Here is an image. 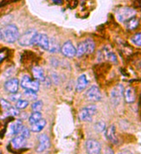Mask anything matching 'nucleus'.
<instances>
[{
  "mask_svg": "<svg viewBox=\"0 0 141 154\" xmlns=\"http://www.w3.org/2000/svg\"><path fill=\"white\" fill-rule=\"evenodd\" d=\"M85 54H87V49H86V44L85 42H81L78 44L77 49H76V56L78 57H81Z\"/></svg>",
  "mask_w": 141,
  "mask_h": 154,
  "instance_id": "obj_24",
  "label": "nucleus"
},
{
  "mask_svg": "<svg viewBox=\"0 0 141 154\" xmlns=\"http://www.w3.org/2000/svg\"><path fill=\"white\" fill-rule=\"evenodd\" d=\"M36 35H37V31L35 29H29L28 30H26L23 35H20L17 42L19 43V45H21L23 47L33 45Z\"/></svg>",
  "mask_w": 141,
  "mask_h": 154,
  "instance_id": "obj_2",
  "label": "nucleus"
},
{
  "mask_svg": "<svg viewBox=\"0 0 141 154\" xmlns=\"http://www.w3.org/2000/svg\"><path fill=\"white\" fill-rule=\"evenodd\" d=\"M88 81L87 79V76L85 75H81L78 77L77 84H76V91L81 92L84 90L85 88L87 87Z\"/></svg>",
  "mask_w": 141,
  "mask_h": 154,
  "instance_id": "obj_18",
  "label": "nucleus"
},
{
  "mask_svg": "<svg viewBox=\"0 0 141 154\" xmlns=\"http://www.w3.org/2000/svg\"><path fill=\"white\" fill-rule=\"evenodd\" d=\"M52 2L54 4H56V5H60L63 4V0H52Z\"/></svg>",
  "mask_w": 141,
  "mask_h": 154,
  "instance_id": "obj_37",
  "label": "nucleus"
},
{
  "mask_svg": "<svg viewBox=\"0 0 141 154\" xmlns=\"http://www.w3.org/2000/svg\"><path fill=\"white\" fill-rule=\"evenodd\" d=\"M29 105L28 100H19L18 101H17V104H16V107L17 109H24L26 108Z\"/></svg>",
  "mask_w": 141,
  "mask_h": 154,
  "instance_id": "obj_29",
  "label": "nucleus"
},
{
  "mask_svg": "<svg viewBox=\"0 0 141 154\" xmlns=\"http://www.w3.org/2000/svg\"><path fill=\"white\" fill-rule=\"evenodd\" d=\"M26 142H27V139H25L22 135H17L11 140V144L14 149H21L23 146H25Z\"/></svg>",
  "mask_w": 141,
  "mask_h": 154,
  "instance_id": "obj_13",
  "label": "nucleus"
},
{
  "mask_svg": "<svg viewBox=\"0 0 141 154\" xmlns=\"http://www.w3.org/2000/svg\"><path fill=\"white\" fill-rule=\"evenodd\" d=\"M86 97L87 100L89 101H100L101 100V94L100 91V88L97 86H92L90 88L87 89L86 92Z\"/></svg>",
  "mask_w": 141,
  "mask_h": 154,
  "instance_id": "obj_8",
  "label": "nucleus"
},
{
  "mask_svg": "<svg viewBox=\"0 0 141 154\" xmlns=\"http://www.w3.org/2000/svg\"><path fill=\"white\" fill-rule=\"evenodd\" d=\"M2 38L5 42L13 43L18 41L20 37V33L17 27L15 24H8L5 27L2 29Z\"/></svg>",
  "mask_w": 141,
  "mask_h": 154,
  "instance_id": "obj_1",
  "label": "nucleus"
},
{
  "mask_svg": "<svg viewBox=\"0 0 141 154\" xmlns=\"http://www.w3.org/2000/svg\"><path fill=\"white\" fill-rule=\"evenodd\" d=\"M45 126H46V120L44 119H41L39 121H37V122L31 125L30 130L33 133H39L45 127Z\"/></svg>",
  "mask_w": 141,
  "mask_h": 154,
  "instance_id": "obj_19",
  "label": "nucleus"
},
{
  "mask_svg": "<svg viewBox=\"0 0 141 154\" xmlns=\"http://www.w3.org/2000/svg\"><path fill=\"white\" fill-rule=\"evenodd\" d=\"M59 50H61V48L59 46V43L54 38L50 39V47H49V51L50 53H57Z\"/></svg>",
  "mask_w": 141,
  "mask_h": 154,
  "instance_id": "obj_22",
  "label": "nucleus"
},
{
  "mask_svg": "<svg viewBox=\"0 0 141 154\" xmlns=\"http://www.w3.org/2000/svg\"><path fill=\"white\" fill-rule=\"evenodd\" d=\"M85 44H86V49H87V54H92L94 51V48H95V43L94 42L88 38L85 41Z\"/></svg>",
  "mask_w": 141,
  "mask_h": 154,
  "instance_id": "obj_23",
  "label": "nucleus"
},
{
  "mask_svg": "<svg viewBox=\"0 0 141 154\" xmlns=\"http://www.w3.org/2000/svg\"><path fill=\"white\" fill-rule=\"evenodd\" d=\"M42 119V113L40 112H34L29 118V122L32 125L35 122L39 121L40 119Z\"/></svg>",
  "mask_w": 141,
  "mask_h": 154,
  "instance_id": "obj_25",
  "label": "nucleus"
},
{
  "mask_svg": "<svg viewBox=\"0 0 141 154\" xmlns=\"http://www.w3.org/2000/svg\"><path fill=\"white\" fill-rule=\"evenodd\" d=\"M103 54L106 56V60H108L111 63H117V56L115 55V53L113 52L112 49L105 48L103 50Z\"/></svg>",
  "mask_w": 141,
  "mask_h": 154,
  "instance_id": "obj_20",
  "label": "nucleus"
},
{
  "mask_svg": "<svg viewBox=\"0 0 141 154\" xmlns=\"http://www.w3.org/2000/svg\"><path fill=\"white\" fill-rule=\"evenodd\" d=\"M0 104L2 106V107L5 109V110H8L10 107H11V103L6 100H5V99H1L0 100Z\"/></svg>",
  "mask_w": 141,
  "mask_h": 154,
  "instance_id": "obj_32",
  "label": "nucleus"
},
{
  "mask_svg": "<svg viewBox=\"0 0 141 154\" xmlns=\"http://www.w3.org/2000/svg\"><path fill=\"white\" fill-rule=\"evenodd\" d=\"M34 44L41 47L44 50H49L50 47V38L48 37V35L43 33H37V35L35 36Z\"/></svg>",
  "mask_w": 141,
  "mask_h": 154,
  "instance_id": "obj_9",
  "label": "nucleus"
},
{
  "mask_svg": "<svg viewBox=\"0 0 141 154\" xmlns=\"http://www.w3.org/2000/svg\"><path fill=\"white\" fill-rule=\"evenodd\" d=\"M21 98V94L18 93H15V94H11L10 95V100L11 101H18Z\"/></svg>",
  "mask_w": 141,
  "mask_h": 154,
  "instance_id": "obj_34",
  "label": "nucleus"
},
{
  "mask_svg": "<svg viewBox=\"0 0 141 154\" xmlns=\"http://www.w3.org/2000/svg\"><path fill=\"white\" fill-rule=\"evenodd\" d=\"M139 19H138L136 17H132L131 19H129L128 21L126 22V26H127V28L128 29H130V30L135 29L139 26Z\"/></svg>",
  "mask_w": 141,
  "mask_h": 154,
  "instance_id": "obj_21",
  "label": "nucleus"
},
{
  "mask_svg": "<svg viewBox=\"0 0 141 154\" xmlns=\"http://www.w3.org/2000/svg\"><path fill=\"white\" fill-rule=\"evenodd\" d=\"M87 154H101V145L96 140H87L85 143Z\"/></svg>",
  "mask_w": 141,
  "mask_h": 154,
  "instance_id": "obj_7",
  "label": "nucleus"
},
{
  "mask_svg": "<svg viewBox=\"0 0 141 154\" xmlns=\"http://www.w3.org/2000/svg\"><path fill=\"white\" fill-rule=\"evenodd\" d=\"M61 52L64 56L69 58H72L76 56V49L75 48L74 44L70 41L64 42L63 46L61 47Z\"/></svg>",
  "mask_w": 141,
  "mask_h": 154,
  "instance_id": "obj_10",
  "label": "nucleus"
},
{
  "mask_svg": "<svg viewBox=\"0 0 141 154\" xmlns=\"http://www.w3.org/2000/svg\"><path fill=\"white\" fill-rule=\"evenodd\" d=\"M19 88V81L17 78H11L5 83V88L10 94L17 93Z\"/></svg>",
  "mask_w": 141,
  "mask_h": 154,
  "instance_id": "obj_12",
  "label": "nucleus"
},
{
  "mask_svg": "<svg viewBox=\"0 0 141 154\" xmlns=\"http://www.w3.org/2000/svg\"><path fill=\"white\" fill-rule=\"evenodd\" d=\"M42 106H43V103L42 100H36L31 105V108L34 112H40L42 110Z\"/></svg>",
  "mask_w": 141,
  "mask_h": 154,
  "instance_id": "obj_27",
  "label": "nucleus"
},
{
  "mask_svg": "<svg viewBox=\"0 0 141 154\" xmlns=\"http://www.w3.org/2000/svg\"><path fill=\"white\" fill-rule=\"evenodd\" d=\"M96 106L91 105L82 108L79 112V118L82 121H92V117L96 112Z\"/></svg>",
  "mask_w": 141,
  "mask_h": 154,
  "instance_id": "obj_6",
  "label": "nucleus"
},
{
  "mask_svg": "<svg viewBox=\"0 0 141 154\" xmlns=\"http://www.w3.org/2000/svg\"><path fill=\"white\" fill-rule=\"evenodd\" d=\"M6 113L10 116H17L19 114V111L17 107H10L8 110H6Z\"/></svg>",
  "mask_w": 141,
  "mask_h": 154,
  "instance_id": "obj_31",
  "label": "nucleus"
},
{
  "mask_svg": "<svg viewBox=\"0 0 141 154\" xmlns=\"http://www.w3.org/2000/svg\"><path fill=\"white\" fill-rule=\"evenodd\" d=\"M136 15V11L133 8L121 7L119 8L116 11V17L118 21L120 23L127 22L132 17H134Z\"/></svg>",
  "mask_w": 141,
  "mask_h": 154,
  "instance_id": "obj_3",
  "label": "nucleus"
},
{
  "mask_svg": "<svg viewBox=\"0 0 141 154\" xmlns=\"http://www.w3.org/2000/svg\"><path fill=\"white\" fill-rule=\"evenodd\" d=\"M6 56H7V52H6V50H1V51H0V63H1L3 60H5V59Z\"/></svg>",
  "mask_w": 141,
  "mask_h": 154,
  "instance_id": "obj_35",
  "label": "nucleus"
},
{
  "mask_svg": "<svg viewBox=\"0 0 141 154\" xmlns=\"http://www.w3.org/2000/svg\"><path fill=\"white\" fill-rule=\"evenodd\" d=\"M131 41H132V42H133V44H135V45H137V46H139V47H141V32L135 34V35L132 37Z\"/></svg>",
  "mask_w": 141,
  "mask_h": 154,
  "instance_id": "obj_28",
  "label": "nucleus"
},
{
  "mask_svg": "<svg viewBox=\"0 0 141 154\" xmlns=\"http://www.w3.org/2000/svg\"><path fill=\"white\" fill-rule=\"evenodd\" d=\"M105 154H114V152H113V150L112 149V148H110V147H107V148H106Z\"/></svg>",
  "mask_w": 141,
  "mask_h": 154,
  "instance_id": "obj_36",
  "label": "nucleus"
},
{
  "mask_svg": "<svg viewBox=\"0 0 141 154\" xmlns=\"http://www.w3.org/2000/svg\"><path fill=\"white\" fill-rule=\"evenodd\" d=\"M24 95L29 100H35L37 98L36 93L34 91H31V90H25L24 91Z\"/></svg>",
  "mask_w": 141,
  "mask_h": 154,
  "instance_id": "obj_30",
  "label": "nucleus"
},
{
  "mask_svg": "<svg viewBox=\"0 0 141 154\" xmlns=\"http://www.w3.org/2000/svg\"><path fill=\"white\" fill-rule=\"evenodd\" d=\"M38 142H39V144L35 149V151L37 152H42L46 151L50 146V138L46 134L39 135L38 136Z\"/></svg>",
  "mask_w": 141,
  "mask_h": 154,
  "instance_id": "obj_11",
  "label": "nucleus"
},
{
  "mask_svg": "<svg viewBox=\"0 0 141 154\" xmlns=\"http://www.w3.org/2000/svg\"><path fill=\"white\" fill-rule=\"evenodd\" d=\"M3 38H2V33H1V31H0V40H2Z\"/></svg>",
  "mask_w": 141,
  "mask_h": 154,
  "instance_id": "obj_39",
  "label": "nucleus"
},
{
  "mask_svg": "<svg viewBox=\"0 0 141 154\" xmlns=\"http://www.w3.org/2000/svg\"><path fill=\"white\" fill-rule=\"evenodd\" d=\"M106 137L107 140H109L113 144H117L118 140L116 136V127L114 125L110 126L106 130Z\"/></svg>",
  "mask_w": 141,
  "mask_h": 154,
  "instance_id": "obj_15",
  "label": "nucleus"
},
{
  "mask_svg": "<svg viewBox=\"0 0 141 154\" xmlns=\"http://www.w3.org/2000/svg\"><path fill=\"white\" fill-rule=\"evenodd\" d=\"M21 87L23 88H24L25 90H31L35 93L39 90L40 84L39 82L35 81V80H31L30 77L29 75H23L21 80Z\"/></svg>",
  "mask_w": 141,
  "mask_h": 154,
  "instance_id": "obj_4",
  "label": "nucleus"
},
{
  "mask_svg": "<svg viewBox=\"0 0 141 154\" xmlns=\"http://www.w3.org/2000/svg\"><path fill=\"white\" fill-rule=\"evenodd\" d=\"M32 75L35 81L39 82H44L46 80V77L44 75V72L41 67L35 66L32 69Z\"/></svg>",
  "mask_w": 141,
  "mask_h": 154,
  "instance_id": "obj_14",
  "label": "nucleus"
},
{
  "mask_svg": "<svg viewBox=\"0 0 141 154\" xmlns=\"http://www.w3.org/2000/svg\"><path fill=\"white\" fill-rule=\"evenodd\" d=\"M124 95H125V100L127 103H133L136 100V94L133 88L132 87H128L127 89L124 92Z\"/></svg>",
  "mask_w": 141,
  "mask_h": 154,
  "instance_id": "obj_17",
  "label": "nucleus"
},
{
  "mask_svg": "<svg viewBox=\"0 0 141 154\" xmlns=\"http://www.w3.org/2000/svg\"><path fill=\"white\" fill-rule=\"evenodd\" d=\"M105 129H106V123L105 122L99 121V122L95 123V125H94V130L97 133H101V132L105 131Z\"/></svg>",
  "mask_w": 141,
  "mask_h": 154,
  "instance_id": "obj_26",
  "label": "nucleus"
},
{
  "mask_svg": "<svg viewBox=\"0 0 141 154\" xmlns=\"http://www.w3.org/2000/svg\"><path fill=\"white\" fill-rule=\"evenodd\" d=\"M20 135L24 137L25 139H28L29 137L30 136V131L29 130L27 127H23V130L21 131V133H20Z\"/></svg>",
  "mask_w": 141,
  "mask_h": 154,
  "instance_id": "obj_33",
  "label": "nucleus"
},
{
  "mask_svg": "<svg viewBox=\"0 0 141 154\" xmlns=\"http://www.w3.org/2000/svg\"><path fill=\"white\" fill-rule=\"evenodd\" d=\"M119 154H133L132 152H130L129 150H123L121 151Z\"/></svg>",
  "mask_w": 141,
  "mask_h": 154,
  "instance_id": "obj_38",
  "label": "nucleus"
},
{
  "mask_svg": "<svg viewBox=\"0 0 141 154\" xmlns=\"http://www.w3.org/2000/svg\"><path fill=\"white\" fill-rule=\"evenodd\" d=\"M124 87L121 84L116 85L111 92V101L113 106H118L124 95Z\"/></svg>",
  "mask_w": 141,
  "mask_h": 154,
  "instance_id": "obj_5",
  "label": "nucleus"
},
{
  "mask_svg": "<svg viewBox=\"0 0 141 154\" xmlns=\"http://www.w3.org/2000/svg\"><path fill=\"white\" fill-rule=\"evenodd\" d=\"M23 128V125L20 119H17L14 122H12L10 126V132L11 134H18L21 133Z\"/></svg>",
  "mask_w": 141,
  "mask_h": 154,
  "instance_id": "obj_16",
  "label": "nucleus"
}]
</instances>
